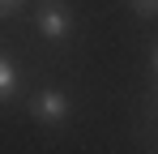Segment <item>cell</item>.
Here are the masks:
<instances>
[{"label":"cell","mask_w":158,"mask_h":154,"mask_svg":"<svg viewBox=\"0 0 158 154\" xmlns=\"http://www.w3.org/2000/svg\"><path fill=\"white\" fill-rule=\"evenodd\" d=\"M17 94V69H13V60L0 51V103H9Z\"/></svg>","instance_id":"cell-3"},{"label":"cell","mask_w":158,"mask_h":154,"mask_svg":"<svg viewBox=\"0 0 158 154\" xmlns=\"http://www.w3.org/2000/svg\"><path fill=\"white\" fill-rule=\"evenodd\" d=\"M137 17H158V0H132Z\"/></svg>","instance_id":"cell-4"},{"label":"cell","mask_w":158,"mask_h":154,"mask_svg":"<svg viewBox=\"0 0 158 154\" xmlns=\"http://www.w3.org/2000/svg\"><path fill=\"white\" fill-rule=\"evenodd\" d=\"M39 34L52 39V43L69 39V34H73V9H69L64 0H43V4H39Z\"/></svg>","instance_id":"cell-1"},{"label":"cell","mask_w":158,"mask_h":154,"mask_svg":"<svg viewBox=\"0 0 158 154\" xmlns=\"http://www.w3.org/2000/svg\"><path fill=\"white\" fill-rule=\"evenodd\" d=\"M26 0H0V17H9V13H17Z\"/></svg>","instance_id":"cell-5"},{"label":"cell","mask_w":158,"mask_h":154,"mask_svg":"<svg viewBox=\"0 0 158 154\" xmlns=\"http://www.w3.org/2000/svg\"><path fill=\"white\" fill-rule=\"evenodd\" d=\"M69 111H73V103L64 90H43L39 99H34V116L43 120V124H60V120H69Z\"/></svg>","instance_id":"cell-2"},{"label":"cell","mask_w":158,"mask_h":154,"mask_svg":"<svg viewBox=\"0 0 158 154\" xmlns=\"http://www.w3.org/2000/svg\"><path fill=\"white\" fill-rule=\"evenodd\" d=\"M154 69H158V51H154Z\"/></svg>","instance_id":"cell-6"}]
</instances>
